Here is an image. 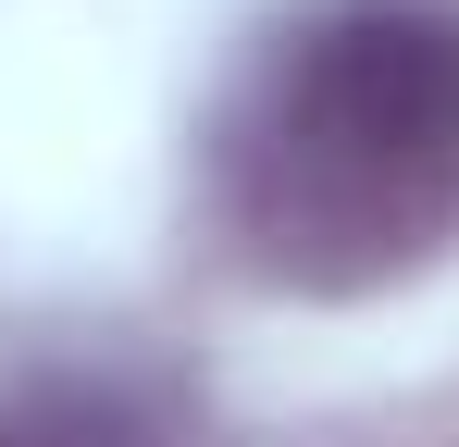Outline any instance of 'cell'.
<instances>
[{
  "label": "cell",
  "instance_id": "obj_1",
  "mask_svg": "<svg viewBox=\"0 0 459 447\" xmlns=\"http://www.w3.org/2000/svg\"><path fill=\"white\" fill-rule=\"evenodd\" d=\"M212 224L286 298H373L459 249V0H299L212 112Z\"/></svg>",
  "mask_w": 459,
  "mask_h": 447
},
{
  "label": "cell",
  "instance_id": "obj_2",
  "mask_svg": "<svg viewBox=\"0 0 459 447\" xmlns=\"http://www.w3.org/2000/svg\"><path fill=\"white\" fill-rule=\"evenodd\" d=\"M0 447H186V410L161 385H137V372L63 361V372L0 385Z\"/></svg>",
  "mask_w": 459,
  "mask_h": 447
}]
</instances>
